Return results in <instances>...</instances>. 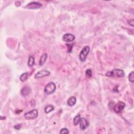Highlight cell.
<instances>
[{
    "mask_svg": "<svg viewBox=\"0 0 134 134\" xmlns=\"http://www.w3.org/2000/svg\"><path fill=\"white\" fill-rule=\"evenodd\" d=\"M127 23H128V24L129 25L132 26V27H134V20H133V19L128 20Z\"/></svg>",
    "mask_w": 134,
    "mask_h": 134,
    "instance_id": "20",
    "label": "cell"
},
{
    "mask_svg": "<svg viewBox=\"0 0 134 134\" xmlns=\"http://www.w3.org/2000/svg\"><path fill=\"white\" fill-rule=\"evenodd\" d=\"M56 90V85L53 82L48 83L44 89V92L47 94H53Z\"/></svg>",
    "mask_w": 134,
    "mask_h": 134,
    "instance_id": "3",
    "label": "cell"
},
{
    "mask_svg": "<svg viewBox=\"0 0 134 134\" xmlns=\"http://www.w3.org/2000/svg\"><path fill=\"white\" fill-rule=\"evenodd\" d=\"M55 110L54 107L51 105H48L45 108V112L46 114H48Z\"/></svg>",
    "mask_w": 134,
    "mask_h": 134,
    "instance_id": "15",
    "label": "cell"
},
{
    "mask_svg": "<svg viewBox=\"0 0 134 134\" xmlns=\"http://www.w3.org/2000/svg\"><path fill=\"white\" fill-rule=\"evenodd\" d=\"M80 128L82 131H84L86 128L88 127L89 125V122L84 118H81L79 122Z\"/></svg>",
    "mask_w": 134,
    "mask_h": 134,
    "instance_id": "9",
    "label": "cell"
},
{
    "mask_svg": "<svg viewBox=\"0 0 134 134\" xmlns=\"http://www.w3.org/2000/svg\"><path fill=\"white\" fill-rule=\"evenodd\" d=\"M85 75L88 78H91L92 76V70L91 69H87L85 71Z\"/></svg>",
    "mask_w": 134,
    "mask_h": 134,
    "instance_id": "18",
    "label": "cell"
},
{
    "mask_svg": "<svg viewBox=\"0 0 134 134\" xmlns=\"http://www.w3.org/2000/svg\"><path fill=\"white\" fill-rule=\"evenodd\" d=\"M80 119H81V115L80 114H78L76 116L74 117L73 121V123L74 126H77L79 124Z\"/></svg>",
    "mask_w": 134,
    "mask_h": 134,
    "instance_id": "16",
    "label": "cell"
},
{
    "mask_svg": "<svg viewBox=\"0 0 134 134\" xmlns=\"http://www.w3.org/2000/svg\"><path fill=\"white\" fill-rule=\"evenodd\" d=\"M0 119H1V120H4V119H5V117H3V116H1Z\"/></svg>",
    "mask_w": 134,
    "mask_h": 134,
    "instance_id": "22",
    "label": "cell"
},
{
    "mask_svg": "<svg viewBox=\"0 0 134 134\" xmlns=\"http://www.w3.org/2000/svg\"><path fill=\"white\" fill-rule=\"evenodd\" d=\"M125 107V104L123 102H119L115 105L114 107V111L117 114H120L122 112Z\"/></svg>",
    "mask_w": 134,
    "mask_h": 134,
    "instance_id": "5",
    "label": "cell"
},
{
    "mask_svg": "<svg viewBox=\"0 0 134 134\" xmlns=\"http://www.w3.org/2000/svg\"><path fill=\"white\" fill-rule=\"evenodd\" d=\"M22 127V125L21 124H17L14 126V128L17 130H20L21 128Z\"/></svg>",
    "mask_w": 134,
    "mask_h": 134,
    "instance_id": "21",
    "label": "cell"
},
{
    "mask_svg": "<svg viewBox=\"0 0 134 134\" xmlns=\"http://www.w3.org/2000/svg\"><path fill=\"white\" fill-rule=\"evenodd\" d=\"M38 116V112L37 109H34L24 114V116L27 120H33L36 119Z\"/></svg>",
    "mask_w": 134,
    "mask_h": 134,
    "instance_id": "2",
    "label": "cell"
},
{
    "mask_svg": "<svg viewBox=\"0 0 134 134\" xmlns=\"http://www.w3.org/2000/svg\"><path fill=\"white\" fill-rule=\"evenodd\" d=\"M47 57H48L47 54H46V53L44 54L42 56H41L39 60V65L40 66H42L45 64V63L46 62L47 60Z\"/></svg>",
    "mask_w": 134,
    "mask_h": 134,
    "instance_id": "12",
    "label": "cell"
},
{
    "mask_svg": "<svg viewBox=\"0 0 134 134\" xmlns=\"http://www.w3.org/2000/svg\"><path fill=\"white\" fill-rule=\"evenodd\" d=\"M35 64V58L32 56H30L28 58V66L29 67H32Z\"/></svg>",
    "mask_w": 134,
    "mask_h": 134,
    "instance_id": "14",
    "label": "cell"
},
{
    "mask_svg": "<svg viewBox=\"0 0 134 134\" xmlns=\"http://www.w3.org/2000/svg\"><path fill=\"white\" fill-rule=\"evenodd\" d=\"M29 77V73L28 72L23 73V74H21V76L20 77V80L22 82H25L26 81Z\"/></svg>",
    "mask_w": 134,
    "mask_h": 134,
    "instance_id": "13",
    "label": "cell"
},
{
    "mask_svg": "<svg viewBox=\"0 0 134 134\" xmlns=\"http://www.w3.org/2000/svg\"><path fill=\"white\" fill-rule=\"evenodd\" d=\"M59 133H60V134H69V131L67 128H62L60 130V132H59Z\"/></svg>",
    "mask_w": 134,
    "mask_h": 134,
    "instance_id": "19",
    "label": "cell"
},
{
    "mask_svg": "<svg viewBox=\"0 0 134 134\" xmlns=\"http://www.w3.org/2000/svg\"><path fill=\"white\" fill-rule=\"evenodd\" d=\"M31 92V89L27 86L24 87L21 90V94L24 96H26L29 94Z\"/></svg>",
    "mask_w": 134,
    "mask_h": 134,
    "instance_id": "11",
    "label": "cell"
},
{
    "mask_svg": "<svg viewBox=\"0 0 134 134\" xmlns=\"http://www.w3.org/2000/svg\"><path fill=\"white\" fill-rule=\"evenodd\" d=\"M50 74V72L48 70H43L37 72L35 75V78L36 79H39L40 78H43L44 77H47Z\"/></svg>",
    "mask_w": 134,
    "mask_h": 134,
    "instance_id": "7",
    "label": "cell"
},
{
    "mask_svg": "<svg viewBox=\"0 0 134 134\" xmlns=\"http://www.w3.org/2000/svg\"><path fill=\"white\" fill-rule=\"evenodd\" d=\"M76 37L73 34L70 33L65 34L62 36V40L66 43H70L72 42L75 40Z\"/></svg>",
    "mask_w": 134,
    "mask_h": 134,
    "instance_id": "8",
    "label": "cell"
},
{
    "mask_svg": "<svg viewBox=\"0 0 134 134\" xmlns=\"http://www.w3.org/2000/svg\"><path fill=\"white\" fill-rule=\"evenodd\" d=\"M128 80L130 82L134 83V71H132L131 73L129 74L128 76Z\"/></svg>",
    "mask_w": 134,
    "mask_h": 134,
    "instance_id": "17",
    "label": "cell"
},
{
    "mask_svg": "<svg viewBox=\"0 0 134 134\" xmlns=\"http://www.w3.org/2000/svg\"><path fill=\"white\" fill-rule=\"evenodd\" d=\"M77 102V99L75 96H71L67 100V105L69 106H73L75 105Z\"/></svg>",
    "mask_w": 134,
    "mask_h": 134,
    "instance_id": "10",
    "label": "cell"
},
{
    "mask_svg": "<svg viewBox=\"0 0 134 134\" xmlns=\"http://www.w3.org/2000/svg\"><path fill=\"white\" fill-rule=\"evenodd\" d=\"M43 5L39 2H32L29 3L26 6V8L30 10H36L40 9Z\"/></svg>",
    "mask_w": 134,
    "mask_h": 134,
    "instance_id": "6",
    "label": "cell"
},
{
    "mask_svg": "<svg viewBox=\"0 0 134 134\" xmlns=\"http://www.w3.org/2000/svg\"><path fill=\"white\" fill-rule=\"evenodd\" d=\"M90 51V47L89 46H85L83 48V49L81 51L80 55H79V58L80 60L81 61H84L86 60L87 57L88 55H89V53Z\"/></svg>",
    "mask_w": 134,
    "mask_h": 134,
    "instance_id": "4",
    "label": "cell"
},
{
    "mask_svg": "<svg viewBox=\"0 0 134 134\" xmlns=\"http://www.w3.org/2000/svg\"><path fill=\"white\" fill-rule=\"evenodd\" d=\"M105 76L107 77L122 78L125 77V72L124 70L122 69H115L110 71H107L105 73Z\"/></svg>",
    "mask_w": 134,
    "mask_h": 134,
    "instance_id": "1",
    "label": "cell"
}]
</instances>
